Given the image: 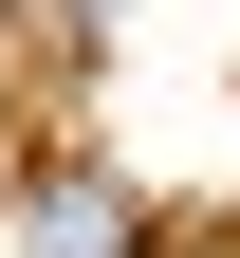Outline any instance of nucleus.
<instances>
[{
    "mask_svg": "<svg viewBox=\"0 0 240 258\" xmlns=\"http://www.w3.org/2000/svg\"><path fill=\"white\" fill-rule=\"evenodd\" d=\"M166 258H240V240H166Z\"/></svg>",
    "mask_w": 240,
    "mask_h": 258,
    "instance_id": "f03ea898",
    "label": "nucleus"
},
{
    "mask_svg": "<svg viewBox=\"0 0 240 258\" xmlns=\"http://www.w3.org/2000/svg\"><path fill=\"white\" fill-rule=\"evenodd\" d=\"M129 240H148V203H129L111 166H56L37 184V258H129Z\"/></svg>",
    "mask_w": 240,
    "mask_h": 258,
    "instance_id": "f257e3e1",
    "label": "nucleus"
}]
</instances>
